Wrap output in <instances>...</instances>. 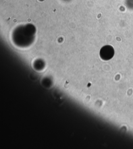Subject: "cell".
<instances>
[{
	"instance_id": "cell-1",
	"label": "cell",
	"mask_w": 133,
	"mask_h": 149,
	"mask_svg": "<svg viewBox=\"0 0 133 149\" xmlns=\"http://www.w3.org/2000/svg\"><path fill=\"white\" fill-rule=\"evenodd\" d=\"M114 54V50L113 47L107 45L101 49L100 52V56L102 59L104 60H109L113 57Z\"/></svg>"
}]
</instances>
